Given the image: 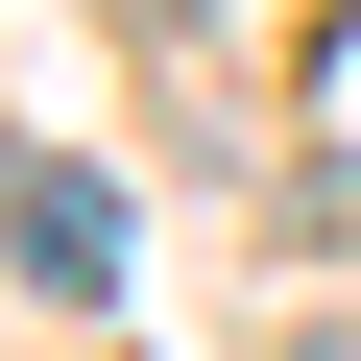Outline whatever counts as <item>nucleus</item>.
<instances>
[{"instance_id":"nucleus-1","label":"nucleus","mask_w":361,"mask_h":361,"mask_svg":"<svg viewBox=\"0 0 361 361\" xmlns=\"http://www.w3.org/2000/svg\"><path fill=\"white\" fill-rule=\"evenodd\" d=\"M0 265H25L49 313H97L121 289V193H97V169H0Z\"/></svg>"}]
</instances>
